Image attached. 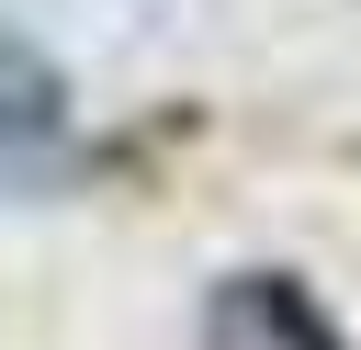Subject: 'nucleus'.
I'll use <instances>...</instances> for the list:
<instances>
[{
    "instance_id": "1",
    "label": "nucleus",
    "mask_w": 361,
    "mask_h": 350,
    "mask_svg": "<svg viewBox=\"0 0 361 350\" xmlns=\"http://www.w3.org/2000/svg\"><path fill=\"white\" fill-rule=\"evenodd\" d=\"M214 350H350V339L316 316L305 282H282V271H237V282L214 294Z\"/></svg>"
},
{
    "instance_id": "2",
    "label": "nucleus",
    "mask_w": 361,
    "mask_h": 350,
    "mask_svg": "<svg viewBox=\"0 0 361 350\" xmlns=\"http://www.w3.org/2000/svg\"><path fill=\"white\" fill-rule=\"evenodd\" d=\"M56 147H68V79H56V56H34L0 23V169H34Z\"/></svg>"
}]
</instances>
